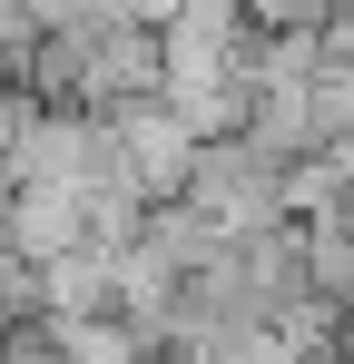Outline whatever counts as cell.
Wrapping results in <instances>:
<instances>
[{
    "instance_id": "3957f363",
    "label": "cell",
    "mask_w": 354,
    "mask_h": 364,
    "mask_svg": "<svg viewBox=\"0 0 354 364\" xmlns=\"http://www.w3.org/2000/svg\"><path fill=\"white\" fill-rule=\"evenodd\" d=\"M0 237L20 246L30 266H59L89 246V197L79 187H40V178H10L0 187Z\"/></svg>"
},
{
    "instance_id": "277c9868",
    "label": "cell",
    "mask_w": 354,
    "mask_h": 364,
    "mask_svg": "<svg viewBox=\"0 0 354 364\" xmlns=\"http://www.w3.org/2000/svg\"><path fill=\"white\" fill-rule=\"evenodd\" d=\"M40 335L59 345V364H158L128 315H40Z\"/></svg>"
},
{
    "instance_id": "52a82bcc",
    "label": "cell",
    "mask_w": 354,
    "mask_h": 364,
    "mask_svg": "<svg viewBox=\"0 0 354 364\" xmlns=\"http://www.w3.org/2000/svg\"><path fill=\"white\" fill-rule=\"evenodd\" d=\"M187 0H118V20H138V30H168Z\"/></svg>"
},
{
    "instance_id": "6da1fadb",
    "label": "cell",
    "mask_w": 354,
    "mask_h": 364,
    "mask_svg": "<svg viewBox=\"0 0 354 364\" xmlns=\"http://www.w3.org/2000/svg\"><path fill=\"white\" fill-rule=\"evenodd\" d=\"M177 207H197L217 237L286 227V168H276V158H256L246 138H207V148H197V168H187V197H177Z\"/></svg>"
},
{
    "instance_id": "5b68a950",
    "label": "cell",
    "mask_w": 354,
    "mask_h": 364,
    "mask_svg": "<svg viewBox=\"0 0 354 364\" xmlns=\"http://www.w3.org/2000/svg\"><path fill=\"white\" fill-rule=\"evenodd\" d=\"M305 286L325 315H345L354 325V207L345 217H325V227H305Z\"/></svg>"
},
{
    "instance_id": "ba28073f",
    "label": "cell",
    "mask_w": 354,
    "mask_h": 364,
    "mask_svg": "<svg viewBox=\"0 0 354 364\" xmlns=\"http://www.w3.org/2000/svg\"><path fill=\"white\" fill-rule=\"evenodd\" d=\"M325 10H335V0H325Z\"/></svg>"
},
{
    "instance_id": "8992f818",
    "label": "cell",
    "mask_w": 354,
    "mask_h": 364,
    "mask_svg": "<svg viewBox=\"0 0 354 364\" xmlns=\"http://www.w3.org/2000/svg\"><path fill=\"white\" fill-rule=\"evenodd\" d=\"M40 325V266L0 237V335H30Z\"/></svg>"
},
{
    "instance_id": "7a4b0ae2",
    "label": "cell",
    "mask_w": 354,
    "mask_h": 364,
    "mask_svg": "<svg viewBox=\"0 0 354 364\" xmlns=\"http://www.w3.org/2000/svg\"><path fill=\"white\" fill-rule=\"evenodd\" d=\"M109 148H118V168H128V187H138L148 207H177V197H187V168H197V148H207V138H197V128L148 89V99L109 109Z\"/></svg>"
}]
</instances>
